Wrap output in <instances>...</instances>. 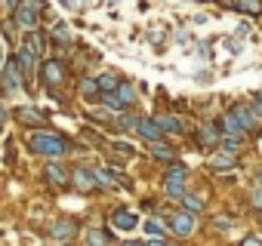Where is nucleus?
<instances>
[{
    "label": "nucleus",
    "mask_w": 262,
    "mask_h": 246,
    "mask_svg": "<svg viewBox=\"0 0 262 246\" xmlns=\"http://www.w3.org/2000/svg\"><path fill=\"white\" fill-rule=\"evenodd\" d=\"M164 194H167L170 200H182V197H185V182H179V179H167Z\"/></svg>",
    "instance_id": "4be33fe9"
},
{
    "label": "nucleus",
    "mask_w": 262,
    "mask_h": 246,
    "mask_svg": "<svg viewBox=\"0 0 262 246\" xmlns=\"http://www.w3.org/2000/svg\"><path fill=\"white\" fill-rule=\"evenodd\" d=\"M22 83H25V77H22V71H19V62L10 59L7 68H4V89H19Z\"/></svg>",
    "instance_id": "0eeeda50"
},
{
    "label": "nucleus",
    "mask_w": 262,
    "mask_h": 246,
    "mask_svg": "<svg viewBox=\"0 0 262 246\" xmlns=\"http://www.w3.org/2000/svg\"><path fill=\"white\" fill-rule=\"evenodd\" d=\"M185 176H188V169L182 166V163H170V169H167V179H179V182H185Z\"/></svg>",
    "instance_id": "cd10ccee"
},
{
    "label": "nucleus",
    "mask_w": 262,
    "mask_h": 246,
    "mask_svg": "<svg viewBox=\"0 0 262 246\" xmlns=\"http://www.w3.org/2000/svg\"><path fill=\"white\" fill-rule=\"evenodd\" d=\"M65 246H71V243H65Z\"/></svg>",
    "instance_id": "a19ab883"
},
{
    "label": "nucleus",
    "mask_w": 262,
    "mask_h": 246,
    "mask_svg": "<svg viewBox=\"0 0 262 246\" xmlns=\"http://www.w3.org/2000/svg\"><path fill=\"white\" fill-rule=\"evenodd\" d=\"M231 114L237 117V123L244 127V133H259L262 120H259V114L253 111V105H244V102H237V105H231Z\"/></svg>",
    "instance_id": "7ed1b4c3"
},
{
    "label": "nucleus",
    "mask_w": 262,
    "mask_h": 246,
    "mask_svg": "<svg viewBox=\"0 0 262 246\" xmlns=\"http://www.w3.org/2000/svg\"><path fill=\"white\" fill-rule=\"evenodd\" d=\"M16 62H19V71H22V77H31V71H34V65H37V56H31L28 50H19Z\"/></svg>",
    "instance_id": "6ab92c4d"
},
{
    "label": "nucleus",
    "mask_w": 262,
    "mask_h": 246,
    "mask_svg": "<svg viewBox=\"0 0 262 246\" xmlns=\"http://www.w3.org/2000/svg\"><path fill=\"white\" fill-rule=\"evenodd\" d=\"M155 123L161 127V133H173V136L182 133V120L173 117V114H161V117H155Z\"/></svg>",
    "instance_id": "2eb2a0df"
},
{
    "label": "nucleus",
    "mask_w": 262,
    "mask_h": 246,
    "mask_svg": "<svg viewBox=\"0 0 262 246\" xmlns=\"http://www.w3.org/2000/svg\"><path fill=\"white\" fill-rule=\"evenodd\" d=\"M145 246H167V240H164V237H151Z\"/></svg>",
    "instance_id": "f704fd0d"
},
{
    "label": "nucleus",
    "mask_w": 262,
    "mask_h": 246,
    "mask_svg": "<svg viewBox=\"0 0 262 246\" xmlns=\"http://www.w3.org/2000/svg\"><path fill=\"white\" fill-rule=\"evenodd\" d=\"M123 246H145V243H136V240H126Z\"/></svg>",
    "instance_id": "4c0bfd02"
},
{
    "label": "nucleus",
    "mask_w": 262,
    "mask_h": 246,
    "mask_svg": "<svg viewBox=\"0 0 262 246\" xmlns=\"http://www.w3.org/2000/svg\"><path fill=\"white\" fill-rule=\"evenodd\" d=\"M136 123H139V117H136L133 111H120V114L114 117V127H117V130H123V133L136 130Z\"/></svg>",
    "instance_id": "a211bd4d"
},
{
    "label": "nucleus",
    "mask_w": 262,
    "mask_h": 246,
    "mask_svg": "<svg viewBox=\"0 0 262 246\" xmlns=\"http://www.w3.org/2000/svg\"><path fill=\"white\" fill-rule=\"evenodd\" d=\"M80 92H83V95H96V99H99V86H96V80H80Z\"/></svg>",
    "instance_id": "c756f323"
},
{
    "label": "nucleus",
    "mask_w": 262,
    "mask_h": 246,
    "mask_svg": "<svg viewBox=\"0 0 262 246\" xmlns=\"http://www.w3.org/2000/svg\"><path fill=\"white\" fill-rule=\"evenodd\" d=\"M47 179H50L53 185H59V188H68V185H71V169H65V166H59V163H50V166H47Z\"/></svg>",
    "instance_id": "9d476101"
},
{
    "label": "nucleus",
    "mask_w": 262,
    "mask_h": 246,
    "mask_svg": "<svg viewBox=\"0 0 262 246\" xmlns=\"http://www.w3.org/2000/svg\"><path fill=\"white\" fill-rule=\"evenodd\" d=\"M136 133H139L145 142H161V136H164L155 120H139V123H136Z\"/></svg>",
    "instance_id": "9b49d317"
},
{
    "label": "nucleus",
    "mask_w": 262,
    "mask_h": 246,
    "mask_svg": "<svg viewBox=\"0 0 262 246\" xmlns=\"http://www.w3.org/2000/svg\"><path fill=\"white\" fill-rule=\"evenodd\" d=\"M182 206H185V212H188V215H201V212H204V206H207V200H204V197H198V194H185V197H182Z\"/></svg>",
    "instance_id": "aec40b11"
},
{
    "label": "nucleus",
    "mask_w": 262,
    "mask_h": 246,
    "mask_svg": "<svg viewBox=\"0 0 262 246\" xmlns=\"http://www.w3.org/2000/svg\"><path fill=\"white\" fill-rule=\"evenodd\" d=\"M114 151H117V154H123V157H129V154H133V148H129L126 142H117V145H114Z\"/></svg>",
    "instance_id": "2f4dec72"
},
{
    "label": "nucleus",
    "mask_w": 262,
    "mask_h": 246,
    "mask_svg": "<svg viewBox=\"0 0 262 246\" xmlns=\"http://www.w3.org/2000/svg\"><path fill=\"white\" fill-rule=\"evenodd\" d=\"M74 234H77V222H71V218H62L50 228V237H56V240H68Z\"/></svg>",
    "instance_id": "f8f14e48"
},
{
    "label": "nucleus",
    "mask_w": 262,
    "mask_h": 246,
    "mask_svg": "<svg viewBox=\"0 0 262 246\" xmlns=\"http://www.w3.org/2000/svg\"><path fill=\"white\" fill-rule=\"evenodd\" d=\"M151 154L158 157V160H167V163H173L179 154H176V148H167V145H161V142H155V148H151Z\"/></svg>",
    "instance_id": "b1692460"
},
{
    "label": "nucleus",
    "mask_w": 262,
    "mask_h": 246,
    "mask_svg": "<svg viewBox=\"0 0 262 246\" xmlns=\"http://www.w3.org/2000/svg\"><path fill=\"white\" fill-rule=\"evenodd\" d=\"M194 139H198V145H204V148H219L222 130L216 127V123H204V127L194 133Z\"/></svg>",
    "instance_id": "423d86ee"
},
{
    "label": "nucleus",
    "mask_w": 262,
    "mask_h": 246,
    "mask_svg": "<svg viewBox=\"0 0 262 246\" xmlns=\"http://www.w3.org/2000/svg\"><path fill=\"white\" fill-rule=\"evenodd\" d=\"M228 7L244 16H262V0H228Z\"/></svg>",
    "instance_id": "ddd939ff"
},
{
    "label": "nucleus",
    "mask_w": 262,
    "mask_h": 246,
    "mask_svg": "<svg viewBox=\"0 0 262 246\" xmlns=\"http://www.w3.org/2000/svg\"><path fill=\"white\" fill-rule=\"evenodd\" d=\"M4 120H7V108L0 105V127H4Z\"/></svg>",
    "instance_id": "e433bc0d"
},
{
    "label": "nucleus",
    "mask_w": 262,
    "mask_h": 246,
    "mask_svg": "<svg viewBox=\"0 0 262 246\" xmlns=\"http://www.w3.org/2000/svg\"><path fill=\"white\" fill-rule=\"evenodd\" d=\"M253 206H256V209H262V188L253 194Z\"/></svg>",
    "instance_id": "72a5a7b5"
},
{
    "label": "nucleus",
    "mask_w": 262,
    "mask_h": 246,
    "mask_svg": "<svg viewBox=\"0 0 262 246\" xmlns=\"http://www.w3.org/2000/svg\"><path fill=\"white\" fill-rule=\"evenodd\" d=\"M259 185H262V179H259Z\"/></svg>",
    "instance_id": "ea45409f"
},
{
    "label": "nucleus",
    "mask_w": 262,
    "mask_h": 246,
    "mask_svg": "<svg viewBox=\"0 0 262 246\" xmlns=\"http://www.w3.org/2000/svg\"><path fill=\"white\" fill-rule=\"evenodd\" d=\"M219 130H222L225 136H231V139H241V136H247V133H244V127L237 123V117L231 114V108L222 114V120H219Z\"/></svg>",
    "instance_id": "6e6552de"
},
{
    "label": "nucleus",
    "mask_w": 262,
    "mask_h": 246,
    "mask_svg": "<svg viewBox=\"0 0 262 246\" xmlns=\"http://www.w3.org/2000/svg\"><path fill=\"white\" fill-rule=\"evenodd\" d=\"M111 225H114L117 231H133V228H136V215L129 212V209H117V212L111 215Z\"/></svg>",
    "instance_id": "4468645a"
},
{
    "label": "nucleus",
    "mask_w": 262,
    "mask_h": 246,
    "mask_svg": "<svg viewBox=\"0 0 262 246\" xmlns=\"http://www.w3.org/2000/svg\"><path fill=\"white\" fill-rule=\"evenodd\" d=\"M145 234H151V237H167V231L158 225V218H151V222H145Z\"/></svg>",
    "instance_id": "c85d7f7f"
},
{
    "label": "nucleus",
    "mask_w": 262,
    "mask_h": 246,
    "mask_svg": "<svg viewBox=\"0 0 262 246\" xmlns=\"http://www.w3.org/2000/svg\"><path fill=\"white\" fill-rule=\"evenodd\" d=\"M96 86H99V92H102V95H108V92H117L120 80L108 71V74H96Z\"/></svg>",
    "instance_id": "f3484780"
},
{
    "label": "nucleus",
    "mask_w": 262,
    "mask_h": 246,
    "mask_svg": "<svg viewBox=\"0 0 262 246\" xmlns=\"http://www.w3.org/2000/svg\"><path fill=\"white\" fill-rule=\"evenodd\" d=\"M102 105H105V108H111V111H129V108L120 102V95H117V92H108V95H102Z\"/></svg>",
    "instance_id": "a878e982"
},
{
    "label": "nucleus",
    "mask_w": 262,
    "mask_h": 246,
    "mask_svg": "<svg viewBox=\"0 0 262 246\" xmlns=\"http://www.w3.org/2000/svg\"><path fill=\"white\" fill-rule=\"evenodd\" d=\"M170 228H173V234H179V237H191V234H194V215L179 212V215H173Z\"/></svg>",
    "instance_id": "1a4fd4ad"
},
{
    "label": "nucleus",
    "mask_w": 262,
    "mask_h": 246,
    "mask_svg": "<svg viewBox=\"0 0 262 246\" xmlns=\"http://www.w3.org/2000/svg\"><path fill=\"white\" fill-rule=\"evenodd\" d=\"M4 56H7V50H4V40H0V62H4Z\"/></svg>",
    "instance_id": "58836bf2"
},
{
    "label": "nucleus",
    "mask_w": 262,
    "mask_h": 246,
    "mask_svg": "<svg viewBox=\"0 0 262 246\" xmlns=\"http://www.w3.org/2000/svg\"><path fill=\"white\" fill-rule=\"evenodd\" d=\"M241 246H262V240H259V237H247Z\"/></svg>",
    "instance_id": "c9c22d12"
},
{
    "label": "nucleus",
    "mask_w": 262,
    "mask_h": 246,
    "mask_svg": "<svg viewBox=\"0 0 262 246\" xmlns=\"http://www.w3.org/2000/svg\"><path fill=\"white\" fill-rule=\"evenodd\" d=\"M219 148H222L225 154H234V151H241V139H231V136H225V139H219Z\"/></svg>",
    "instance_id": "bb28decb"
},
{
    "label": "nucleus",
    "mask_w": 262,
    "mask_h": 246,
    "mask_svg": "<svg viewBox=\"0 0 262 246\" xmlns=\"http://www.w3.org/2000/svg\"><path fill=\"white\" fill-rule=\"evenodd\" d=\"M16 117H19L22 123H28V127H43V123H47V117H43L37 108H19Z\"/></svg>",
    "instance_id": "dca6fc26"
},
{
    "label": "nucleus",
    "mask_w": 262,
    "mask_h": 246,
    "mask_svg": "<svg viewBox=\"0 0 262 246\" xmlns=\"http://www.w3.org/2000/svg\"><path fill=\"white\" fill-rule=\"evenodd\" d=\"M22 50H28L31 56H40L43 53V34H25V43H22Z\"/></svg>",
    "instance_id": "412c9836"
},
{
    "label": "nucleus",
    "mask_w": 262,
    "mask_h": 246,
    "mask_svg": "<svg viewBox=\"0 0 262 246\" xmlns=\"http://www.w3.org/2000/svg\"><path fill=\"white\" fill-rule=\"evenodd\" d=\"M28 148H31L34 154H40V157L59 160V157H65V154L71 151V142H68L65 136H59V133L37 130V133H31V136H28Z\"/></svg>",
    "instance_id": "f257e3e1"
},
{
    "label": "nucleus",
    "mask_w": 262,
    "mask_h": 246,
    "mask_svg": "<svg viewBox=\"0 0 262 246\" xmlns=\"http://www.w3.org/2000/svg\"><path fill=\"white\" fill-rule=\"evenodd\" d=\"M253 111H256V114H259V120H262V92L253 99Z\"/></svg>",
    "instance_id": "473e14b6"
},
{
    "label": "nucleus",
    "mask_w": 262,
    "mask_h": 246,
    "mask_svg": "<svg viewBox=\"0 0 262 246\" xmlns=\"http://www.w3.org/2000/svg\"><path fill=\"white\" fill-rule=\"evenodd\" d=\"M13 13H16V25H19L25 34H34V31H37V25H40V13H34V10L25 7V4H19Z\"/></svg>",
    "instance_id": "20e7f679"
},
{
    "label": "nucleus",
    "mask_w": 262,
    "mask_h": 246,
    "mask_svg": "<svg viewBox=\"0 0 262 246\" xmlns=\"http://www.w3.org/2000/svg\"><path fill=\"white\" fill-rule=\"evenodd\" d=\"M40 80H43L47 86H62V83L68 80V68H65V62H59V59L43 62V65H40Z\"/></svg>",
    "instance_id": "f03ea898"
},
{
    "label": "nucleus",
    "mask_w": 262,
    "mask_h": 246,
    "mask_svg": "<svg viewBox=\"0 0 262 246\" xmlns=\"http://www.w3.org/2000/svg\"><path fill=\"white\" fill-rule=\"evenodd\" d=\"M16 163V142H7V166Z\"/></svg>",
    "instance_id": "7c9ffc66"
},
{
    "label": "nucleus",
    "mask_w": 262,
    "mask_h": 246,
    "mask_svg": "<svg viewBox=\"0 0 262 246\" xmlns=\"http://www.w3.org/2000/svg\"><path fill=\"white\" fill-rule=\"evenodd\" d=\"M117 95H120V102H123L126 108L136 105V89H133V83H120V86H117Z\"/></svg>",
    "instance_id": "5701e85b"
},
{
    "label": "nucleus",
    "mask_w": 262,
    "mask_h": 246,
    "mask_svg": "<svg viewBox=\"0 0 262 246\" xmlns=\"http://www.w3.org/2000/svg\"><path fill=\"white\" fill-rule=\"evenodd\" d=\"M210 166H213V169H234L237 160H234L231 154H216V157L210 160Z\"/></svg>",
    "instance_id": "393cba45"
},
{
    "label": "nucleus",
    "mask_w": 262,
    "mask_h": 246,
    "mask_svg": "<svg viewBox=\"0 0 262 246\" xmlns=\"http://www.w3.org/2000/svg\"><path fill=\"white\" fill-rule=\"evenodd\" d=\"M71 185H74L80 194H90V191H96V188H99V185H96V176H93V169H83V166L71 169Z\"/></svg>",
    "instance_id": "39448f33"
},
{
    "label": "nucleus",
    "mask_w": 262,
    "mask_h": 246,
    "mask_svg": "<svg viewBox=\"0 0 262 246\" xmlns=\"http://www.w3.org/2000/svg\"><path fill=\"white\" fill-rule=\"evenodd\" d=\"M198 4H201V0H198Z\"/></svg>",
    "instance_id": "79ce46f5"
}]
</instances>
